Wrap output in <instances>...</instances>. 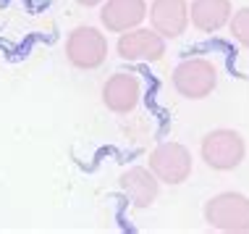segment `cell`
<instances>
[{
    "label": "cell",
    "instance_id": "1",
    "mask_svg": "<svg viewBox=\"0 0 249 234\" xmlns=\"http://www.w3.org/2000/svg\"><path fill=\"white\" fill-rule=\"evenodd\" d=\"M205 221L218 232L247 234L249 232V197L241 192H220L207 200Z\"/></svg>",
    "mask_w": 249,
    "mask_h": 234
},
{
    "label": "cell",
    "instance_id": "2",
    "mask_svg": "<svg viewBox=\"0 0 249 234\" xmlns=\"http://www.w3.org/2000/svg\"><path fill=\"white\" fill-rule=\"evenodd\" d=\"M199 156L215 171H233L247 156V142L233 129H213L202 137Z\"/></svg>",
    "mask_w": 249,
    "mask_h": 234
},
{
    "label": "cell",
    "instance_id": "3",
    "mask_svg": "<svg viewBox=\"0 0 249 234\" xmlns=\"http://www.w3.org/2000/svg\"><path fill=\"white\" fill-rule=\"evenodd\" d=\"M66 58L73 69H100L107 58V39L95 26H76L66 39Z\"/></svg>",
    "mask_w": 249,
    "mask_h": 234
},
{
    "label": "cell",
    "instance_id": "4",
    "mask_svg": "<svg viewBox=\"0 0 249 234\" xmlns=\"http://www.w3.org/2000/svg\"><path fill=\"white\" fill-rule=\"evenodd\" d=\"M218 84V71L207 58H186L173 69V87L189 100L207 98Z\"/></svg>",
    "mask_w": 249,
    "mask_h": 234
},
{
    "label": "cell",
    "instance_id": "5",
    "mask_svg": "<svg viewBox=\"0 0 249 234\" xmlns=\"http://www.w3.org/2000/svg\"><path fill=\"white\" fill-rule=\"evenodd\" d=\"M158 182L163 184H184L192 176V153L181 142H163L150 153V166H147Z\"/></svg>",
    "mask_w": 249,
    "mask_h": 234
},
{
    "label": "cell",
    "instance_id": "6",
    "mask_svg": "<svg viewBox=\"0 0 249 234\" xmlns=\"http://www.w3.org/2000/svg\"><path fill=\"white\" fill-rule=\"evenodd\" d=\"M118 56L124 61H144V63H155L165 56V39L158 32L147 29V26H137V29L121 32L118 45H116Z\"/></svg>",
    "mask_w": 249,
    "mask_h": 234
},
{
    "label": "cell",
    "instance_id": "7",
    "mask_svg": "<svg viewBox=\"0 0 249 234\" xmlns=\"http://www.w3.org/2000/svg\"><path fill=\"white\" fill-rule=\"evenodd\" d=\"M142 100V79L131 71H118L103 84V103L113 113H129Z\"/></svg>",
    "mask_w": 249,
    "mask_h": 234
},
{
    "label": "cell",
    "instance_id": "8",
    "mask_svg": "<svg viewBox=\"0 0 249 234\" xmlns=\"http://www.w3.org/2000/svg\"><path fill=\"white\" fill-rule=\"evenodd\" d=\"M150 26L163 39L181 37L189 26V3L186 0H152Z\"/></svg>",
    "mask_w": 249,
    "mask_h": 234
},
{
    "label": "cell",
    "instance_id": "9",
    "mask_svg": "<svg viewBox=\"0 0 249 234\" xmlns=\"http://www.w3.org/2000/svg\"><path fill=\"white\" fill-rule=\"evenodd\" d=\"M147 19L144 0H105L100 8V21L107 32H129L137 29Z\"/></svg>",
    "mask_w": 249,
    "mask_h": 234
},
{
    "label": "cell",
    "instance_id": "10",
    "mask_svg": "<svg viewBox=\"0 0 249 234\" xmlns=\"http://www.w3.org/2000/svg\"><path fill=\"white\" fill-rule=\"evenodd\" d=\"M121 190L126 192V197L131 200L134 208H150V205L158 200V192H160V182L158 176L144 169V166H131L121 174L118 179Z\"/></svg>",
    "mask_w": 249,
    "mask_h": 234
},
{
    "label": "cell",
    "instance_id": "11",
    "mask_svg": "<svg viewBox=\"0 0 249 234\" xmlns=\"http://www.w3.org/2000/svg\"><path fill=\"white\" fill-rule=\"evenodd\" d=\"M231 0H194L189 5V19L199 32H218L231 19Z\"/></svg>",
    "mask_w": 249,
    "mask_h": 234
},
{
    "label": "cell",
    "instance_id": "12",
    "mask_svg": "<svg viewBox=\"0 0 249 234\" xmlns=\"http://www.w3.org/2000/svg\"><path fill=\"white\" fill-rule=\"evenodd\" d=\"M228 26H231V35L239 45L249 48V8H241L236 13H231L228 19Z\"/></svg>",
    "mask_w": 249,
    "mask_h": 234
},
{
    "label": "cell",
    "instance_id": "13",
    "mask_svg": "<svg viewBox=\"0 0 249 234\" xmlns=\"http://www.w3.org/2000/svg\"><path fill=\"white\" fill-rule=\"evenodd\" d=\"M79 5H84V8H95V5H100V3H105V0H76Z\"/></svg>",
    "mask_w": 249,
    "mask_h": 234
}]
</instances>
